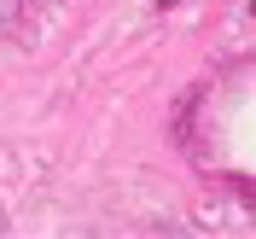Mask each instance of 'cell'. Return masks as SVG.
Here are the masks:
<instances>
[{"label":"cell","mask_w":256,"mask_h":239,"mask_svg":"<svg viewBox=\"0 0 256 239\" xmlns=\"http://www.w3.org/2000/svg\"><path fill=\"white\" fill-rule=\"evenodd\" d=\"M158 6H180V0H158Z\"/></svg>","instance_id":"6da1fadb"}]
</instances>
